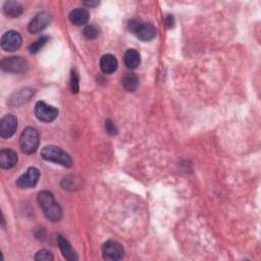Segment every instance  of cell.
<instances>
[{"mask_svg":"<svg viewBox=\"0 0 261 261\" xmlns=\"http://www.w3.org/2000/svg\"><path fill=\"white\" fill-rule=\"evenodd\" d=\"M59 246H60V251L65 259L70 260V261H77L78 260V255H77L76 251L73 249L72 245L62 236H59Z\"/></svg>","mask_w":261,"mask_h":261,"instance_id":"2e32d148","label":"cell"},{"mask_svg":"<svg viewBox=\"0 0 261 261\" xmlns=\"http://www.w3.org/2000/svg\"><path fill=\"white\" fill-rule=\"evenodd\" d=\"M40 172L37 167H30L27 173L20 176L17 181V186L20 189L34 188L39 181Z\"/></svg>","mask_w":261,"mask_h":261,"instance_id":"9c48e42d","label":"cell"},{"mask_svg":"<svg viewBox=\"0 0 261 261\" xmlns=\"http://www.w3.org/2000/svg\"><path fill=\"white\" fill-rule=\"evenodd\" d=\"M129 29L136 37L144 42L154 39L157 33L155 27L150 22H144L137 20H133L129 22Z\"/></svg>","mask_w":261,"mask_h":261,"instance_id":"277c9868","label":"cell"},{"mask_svg":"<svg viewBox=\"0 0 261 261\" xmlns=\"http://www.w3.org/2000/svg\"><path fill=\"white\" fill-rule=\"evenodd\" d=\"M124 64L130 70H136L140 65L141 62V56L139 52L135 49H129L124 53Z\"/></svg>","mask_w":261,"mask_h":261,"instance_id":"e0dca14e","label":"cell"},{"mask_svg":"<svg viewBox=\"0 0 261 261\" xmlns=\"http://www.w3.org/2000/svg\"><path fill=\"white\" fill-rule=\"evenodd\" d=\"M41 157L44 161L54 162L64 167H71L73 165L72 157L58 146H45L41 150Z\"/></svg>","mask_w":261,"mask_h":261,"instance_id":"7a4b0ae2","label":"cell"},{"mask_svg":"<svg viewBox=\"0 0 261 261\" xmlns=\"http://www.w3.org/2000/svg\"><path fill=\"white\" fill-rule=\"evenodd\" d=\"M1 69L10 74H22L26 73L29 69L28 61L22 59L21 56H10V58H6L2 60Z\"/></svg>","mask_w":261,"mask_h":261,"instance_id":"5b68a950","label":"cell"},{"mask_svg":"<svg viewBox=\"0 0 261 261\" xmlns=\"http://www.w3.org/2000/svg\"><path fill=\"white\" fill-rule=\"evenodd\" d=\"M18 163V154L10 149H3L0 151V166L4 169H9Z\"/></svg>","mask_w":261,"mask_h":261,"instance_id":"4fadbf2b","label":"cell"},{"mask_svg":"<svg viewBox=\"0 0 261 261\" xmlns=\"http://www.w3.org/2000/svg\"><path fill=\"white\" fill-rule=\"evenodd\" d=\"M18 129V119L13 115L4 116L0 120V136L2 138H10Z\"/></svg>","mask_w":261,"mask_h":261,"instance_id":"30bf717a","label":"cell"},{"mask_svg":"<svg viewBox=\"0 0 261 261\" xmlns=\"http://www.w3.org/2000/svg\"><path fill=\"white\" fill-rule=\"evenodd\" d=\"M35 260H37V261H51V260H53V255L48 250H40L35 255Z\"/></svg>","mask_w":261,"mask_h":261,"instance_id":"603a6c76","label":"cell"},{"mask_svg":"<svg viewBox=\"0 0 261 261\" xmlns=\"http://www.w3.org/2000/svg\"><path fill=\"white\" fill-rule=\"evenodd\" d=\"M21 36L16 31H8L5 34H3V36L1 37V48L4 51L13 52L18 50L21 46Z\"/></svg>","mask_w":261,"mask_h":261,"instance_id":"ba28073f","label":"cell"},{"mask_svg":"<svg viewBox=\"0 0 261 261\" xmlns=\"http://www.w3.org/2000/svg\"><path fill=\"white\" fill-rule=\"evenodd\" d=\"M35 116L41 121L51 122L59 117V109L39 101L35 105Z\"/></svg>","mask_w":261,"mask_h":261,"instance_id":"52a82bcc","label":"cell"},{"mask_svg":"<svg viewBox=\"0 0 261 261\" xmlns=\"http://www.w3.org/2000/svg\"><path fill=\"white\" fill-rule=\"evenodd\" d=\"M34 91L30 88L20 89L18 92H16L9 99V104L13 106H20L24 103H27L28 101L33 97Z\"/></svg>","mask_w":261,"mask_h":261,"instance_id":"7c38bea8","label":"cell"},{"mask_svg":"<svg viewBox=\"0 0 261 261\" xmlns=\"http://www.w3.org/2000/svg\"><path fill=\"white\" fill-rule=\"evenodd\" d=\"M52 17L50 14L43 11V13L38 14L34 18L29 24V31L32 34H38L42 32L44 29H46L51 22Z\"/></svg>","mask_w":261,"mask_h":261,"instance_id":"8fae6325","label":"cell"},{"mask_svg":"<svg viewBox=\"0 0 261 261\" xmlns=\"http://www.w3.org/2000/svg\"><path fill=\"white\" fill-rule=\"evenodd\" d=\"M105 129H106V132L111 136H115V135L118 134V129L116 127V124L113 123L110 120H106V121H105Z\"/></svg>","mask_w":261,"mask_h":261,"instance_id":"cb8c5ba5","label":"cell"},{"mask_svg":"<svg viewBox=\"0 0 261 261\" xmlns=\"http://www.w3.org/2000/svg\"><path fill=\"white\" fill-rule=\"evenodd\" d=\"M122 86L129 92H134L139 86V78L135 73H128L122 78Z\"/></svg>","mask_w":261,"mask_h":261,"instance_id":"ac0fdd59","label":"cell"},{"mask_svg":"<svg viewBox=\"0 0 261 261\" xmlns=\"http://www.w3.org/2000/svg\"><path fill=\"white\" fill-rule=\"evenodd\" d=\"M38 203L49 221L56 222L60 221L62 218V210L60 204L56 202L52 193L48 191H42L38 195Z\"/></svg>","mask_w":261,"mask_h":261,"instance_id":"6da1fadb","label":"cell"},{"mask_svg":"<svg viewBox=\"0 0 261 261\" xmlns=\"http://www.w3.org/2000/svg\"><path fill=\"white\" fill-rule=\"evenodd\" d=\"M165 25L167 28H173L174 25H175V19H174V16H171L168 15L166 18H165Z\"/></svg>","mask_w":261,"mask_h":261,"instance_id":"d4e9b609","label":"cell"},{"mask_svg":"<svg viewBox=\"0 0 261 261\" xmlns=\"http://www.w3.org/2000/svg\"><path fill=\"white\" fill-rule=\"evenodd\" d=\"M102 256L105 260H120L124 257V250L119 242L110 240L102 246Z\"/></svg>","mask_w":261,"mask_h":261,"instance_id":"8992f818","label":"cell"},{"mask_svg":"<svg viewBox=\"0 0 261 261\" xmlns=\"http://www.w3.org/2000/svg\"><path fill=\"white\" fill-rule=\"evenodd\" d=\"M83 34L84 36L89 39V40H92V39H95L98 37L99 35V29L96 27V26H87L84 31H83Z\"/></svg>","mask_w":261,"mask_h":261,"instance_id":"44dd1931","label":"cell"},{"mask_svg":"<svg viewBox=\"0 0 261 261\" xmlns=\"http://www.w3.org/2000/svg\"><path fill=\"white\" fill-rule=\"evenodd\" d=\"M39 142L40 138L38 131L33 127H28L20 135V147L24 153L33 154L37 151L39 147Z\"/></svg>","mask_w":261,"mask_h":261,"instance_id":"3957f363","label":"cell"},{"mask_svg":"<svg viewBox=\"0 0 261 261\" xmlns=\"http://www.w3.org/2000/svg\"><path fill=\"white\" fill-rule=\"evenodd\" d=\"M3 11L7 17L19 18L22 13H24V8H22V6L19 2L7 1L4 3Z\"/></svg>","mask_w":261,"mask_h":261,"instance_id":"d6986e66","label":"cell"},{"mask_svg":"<svg viewBox=\"0 0 261 261\" xmlns=\"http://www.w3.org/2000/svg\"><path fill=\"white\" fill-rule=\"evenodd\" d=\"M118 60L115 55L105 54L100 60V67L101 71L106 75H111L118 70Z\"/></svg>","mask_w":261,"mask_h":261,"instance_id":"5bb4252c","label":"cell"},{"mask_svg":"<svg viewBox=\"0 0 261 261\" xmlns=\"http://www.w3.org/2000/svg\"><path fill=\"white\" fill-rule=\"evenodd\" d=\"M89 20H90V15L88 13V10L84 8L74 9L70 14V20L72 21V24H74L77 27L87 25Z\"/></svg>","mask_w":261,"mask_h":261,"instance_id":"9a60e30c","label":"cell"},{"mask_svg":"<svg viewBox=\"0 0 261 261\" xmlns=\"http://www.w3.org/2000/svg\"><path fill=\"white\" fill-rule=\"evenodd\" d=\"M80 79H79V75L77 71L73 70L71 75V90L73 93H78L79 89H80Z\"/></svg>","mask_w":261,"mask_h":261,"instance_id":"7402d4cb","label":"cell"},{"mask_svg":"<svg viewBox=\"0 0 261 261\" xmlns=\"http://www.w3.org/2000/svg\"><path fill=\"white\" fill-rule=\"evenodd\" d=\"M48 41H49V37L48 36H42V37H40L36 42H34L33 44L30 45V47H29L30 52L32 54L38 53L44 47V45L46 44Z\"/></svg>","mask_w":261,"mask_h":261,"instance_id":"ffe728a7","label":"cell"},{"mask_svg":"<svg viewBox=\"0 0 261 261\" xmlns=\"http://www.w3.org/2000/svg\"><path fill=\"white\" fill-rule=\"evenodd\" d=\"M85 4H86L87 6H89V7H93V6L98 5L99 2H97V1H88V2H85Z\"/></svg>","mask_w":261,"mask_h":261,"instance_id":"484cf974","label":"cell"}]
</instances>
